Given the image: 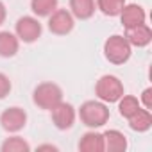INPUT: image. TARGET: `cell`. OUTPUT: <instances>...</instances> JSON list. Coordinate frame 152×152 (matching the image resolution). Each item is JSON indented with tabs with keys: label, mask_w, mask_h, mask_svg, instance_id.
I'll use <instances>...</instances> for the list:
<instances>
[{
	"label": "cell",
	"mask_w": 152,
	"mask_h": 152,
	"mask_svg": "<svg viewBox=\"0 0 152 152\" xmlns=\"http://www.w3.org/2000/svg\"><path fill=\"white\" fill-rule=\"evenodd\" d=\"M77 116L81 118V122L90 127V129H100L109 122V107L106 102L102 100H86L84 104H81Z\"/></svg>",
	"instance_id": "cell-1"
},
{
	"label": "cell",
	"mask_w": 152,
	"mask_h": 152,
	"mask_svg": "<svg viewBox=\"0 0 152 152\" xmlns=\"http://www.w3.org/2000/svg\"><path fill=\"white\" fill-rule=\"evenodd\" d=\"M102 52H104L106 61H109L111 64H125L132 56V47L129 45L125 36L113 34L104 41Z\"/></svg>",
	"instance_id": "cell-2"
},
{
	"label": "cell",
	"mask_w": 152,
	"mask_h": 152,
	"mask_svg": "<svg viewBox=\"0 0 152 152\" xmlns=\"http://www.w3.org/2000/svg\"><path fill=\"white\" fill-rule=\"evenodd\" d=\"M61 100H63V90L59 84H56L52 81L39 83L32 91V102L43 111H50Z\"/></svg>",
	"instance_id": "cell-3"
},
{
	"label": "cell",
	"mask_w": 152,
	"mask_h": 152,
	"mask_svg": "<svg viewBox=\"0 0 152 152\" xmlns=\"http://www.w3.org/2000/svg\"><path fill=\"white\" fill-rule=\"evenodd\" d=\"M124 84L122 81L116 77V75H111V73H106L97 81L95 84V95L99 100L106 102V104H116L118 99L124 95Z\"/></svg>",
	"instance_id": "cell-4"
},
{
	"label": "cell",
	"mask_w": 152,
	"mask_h": 152,
	"mask_svg": "<svg viewBox=\"0 0 152 152\" xmlns=\"http://www.w3.org/2000/svg\"><path fill=\"white\" fill-rule=\"evenodd\" d=\"M41 32H43V25L36 16H22L15 23V34L18 36L20 43H27V45L34 43L41 38Z\"/></svg>",
	"instance_id": "cell-5"
},
{
	"label": "cell",
	"mask_w": 152,
	"mask_h": 152,
	"mask_svg": "<svg viewBox=\"0 0 152 152\" xmlns=\"http://www.w3.org/2000/svg\"><path fill=\"white\" fill-rule=\"evenodd\" d=\"M50 116H52V124L56 125V129L68 131V129L73 127L75 120H77V109H75L70 102L61 100L56 107L50 109Z\"/></svg>",
	"instance_id": "cell-6"
},
{
	"label": "cell",
	"mask_w": 152,
	"mask_h": 152,
	"mask_svg": "<svg viewBox=\"0 0 152 152\" xmlns=\"http://www.w3.org/2000/svg\"><path fill=\"white\" fill-rule=\"evenodd\" d=\"M0 125H2V129L6 132H9V134L20 132L27 125V113H25V109H22L18 106L4 109L2 115H0Z\"/></svg>",
	"instance_id": "cell-7"
},
{
	"label": "cell",
	"mask_w": 152,
	"mask_h": 152,
	"mask_svg": "<svg viewBox=\"0 0 152 152\" xmlns=\"http://www.w3.org/2000/svg\"><path fill=\"white\" fill-rule=\"evenodd\" d=\"M75 27V18L68 9H56L48 16V31L56 36H66L73 31Z\"/></svg>",
	"instance_id": "cell-8"
},
{
	"label": "cell",
	"mask_w": 152,
	"mask_h": 152,
	"mask_svg": "<svg viewBox=\"0 0 152 152\" xmlns=\"http://www.w3.org/2000/svg\"><path fill=\"white\" fill-rule=\"evenodd\" d=\"M118 16H120L124 29H131V27H136L147 22V13L140 4H125Z\"/></svg>",
	"instance_id": "cell-9"
},
{
	"label": "cell",
	"mask_w": 152,
	"mask_h": 152,
	"mask_svg": "<svg viewBox=\"0 0 152 152\" xmlns=\"http://www.w3.org/2000/svg\"><path fill=\"white\" fill-rule=\"evenodd\" d=\"M125 39L129 41L131 47H138V48H143V47H148L150 41H152V29L148 27V23H140L136 27H131V29H125Z\"/></svg>",
	"instance_id": "cell-10"
},
{
	"label": "cell",
	"mask_w": 152,
	"mask_h": 152,
	"mask_svg": "<svg viewBox=\"0 0 152 152\" xmlns=\"http://www.w3.org/2000/svg\"><path fill=\"white\" fill-rule=\"evenodd\" d=\"M104 138V152H125L129 143H127V136L118 131V129H107L102 132Z\"/></svg>",
	"instance_id": "cell-11"
},
{
	"label": "cell",
	"mask_w": 152,
	"mask_h": 152,
	"mask_svg": "<svg viewBox=\"0 0 152 152\" xmlns=\"http://www.w3.org/2000/svg\"><path fill=\"white\" fill-rule=\"evenodd\" d=\"M77 148L81 152H104V138H102V132H99L97 129H91V131L84 132L83 138L79 140Z\"/></svg>",
	"instance_id": "cell-12"
},
{
	"label": "cell",
	"mask_w": 152,
	"mask_h": 152,
	"mask_svg": "<svg viewBox=\"0 0 152 152\" xmlns=\"http://www.w3.org/2000/svg\"><path fill=\"white\" fill-rule=\"evenodd\" d=\"M20 50V39L15 32L0 31V57H15Z\"/></svg>",
	"instance_id": "cell-13"
},
{
	"label": "cell",
	"mask_w": 152,
	"mask_h": 152,
	"mask_svg": "<svg viewBox=\"0 0 152 152\" xmlns=\"http://www.w3.org/2000/svg\"><path fill=\"white\" fill-rule=\"evenodd\" d=\"M75 20H90L95 11L97 4L95 0H70V9H68Z\"/></svg>",
	"instance_id": "cell-14"
},
{
	"label": "cell",
	"mask_w": 152,
	"mask_h": 152,
	"mask_svg": "<svg viewBox=\"0 0 152 152\" xmlns=\"http://www.w3.org/2000/svg\"><path fill=\"white\" fill-rule=\"evenodd\" d=\"M127 122L134 132H147L152 127V113H150V109L140 107L131 118H127Z\"/></svg>",
	"instance_id": "cell-15"
},
{
	"label": "cell",
	"mask_w": 152,
	"mask_h": 152,
	"mask_svg": "<svg viewBox=\"0 0 152 152\" xmlns=\"http://www.w3.org/2000/svg\"><path fill=\"white\" fill-rule=\"evenodd\" d=\"M59 6V0H31V11L36 18H48Z\"/></svg>",
	"instance_id": "cell-16"
},
{
	"label": "cell",
	"mask_w": 152,
	"mask_h": 152,
	"mask_svg": "<svg viewBox=\"0 0 152 152\" xmlns=\"http://www.w3.org/2000/svg\"><path fill=\"white\" fill-rule=\"evenodd\" d=\"M116 104H118V113H120L122 118H131V116L141 107L140 100H138L134 95H125V93L118 99Z\"/></svg>",
	"instance_id": "cell-17"
},
{
	"label": "cell",
	"mask_w": 152,
	"mask_h": 152,
	"mask_svg": "<svg viewBox=\"0 0 152 152\" xmlns=\"http://www.w3.org/2000/svg\"><path fill=\"white\" fill-rule=\"evenodd\" d=\"M0 150L2 152H31V145L22 136H9L0 145Z\"/></svg>",
	"instance_id": "cell-18"
},
{
	"label": "cell",
	"mask_w": 152,
	"mask_h": 152,
	"mask_svg": "<svg viewBox=\"0 0 152 152\" xmlns=\"http://www.w3.org/2000/svg\"><path fill=\"white\" fill-rule=\"evenodd\" d=\"M97 9L104 15V16H118L122 7L125 6V0H95Z\"/></svg>",
	"instance_id": "cell-19"
},
{
	"label": "cell",
	"mask_w": 152,
	"mask_h": 152,
	"mask_svg": "<svg viewBox=\"0 0 152 152\" xmlns=\"http://www.w3.org/2000/svg\"><path fill=\"white\" fill-rule=\"evenodd\" d=\"M13 90V84H11V79L7 77V75L4 72H0V100L6 99Z\"/></svg>",
	"instance_id": "cell-20"
},
{
	"label": "cell",
	"mask_w": 152,
	"mask_h": 152,
	"mask_svg": "<svg viewBox=\"0 0 152 152\" xmlns=\"http://www.w3.org/2000/svg\"><path fill=\"white\" fill-rule=\"evenodd\" d=\"M140 104L145 109H152V88H145L140 97Z\"/></svg>",
	"instance_id": "cell-21"
},
{
	"label": "cell",
	"mask_w": 152,
	"mask_h": 152,
	"mask_svg": "<svg viewBox=\"0 0 152 152\" xmlns=\"http://www.w3.org/2000/svg\"><path fill=\"white\" fill-rule=\"evenodd\" d=\"M6 16H7V9H6L4 2L0 0V25H2V23L6 22Z\"/></svg>",
	"instance_id": "cell-22"
},
{
	"label": "cell",
	"mask_w": 152,
	"mask_h": 152,
	"mask_svg": "<svg viewBox=\"0 0 152 152\" xmlns=\"http://www.w3.org/2000/svg\"><path fill=\"white\" fill-rule=\"evenodd\" d=\"M38 150H39V152H41V150H50V152H57L59 148H57L56 145H50V143H45V145H39V147H38Z\"/></svg>",
	"instance_id": "cell-23"
}]
</instances>
